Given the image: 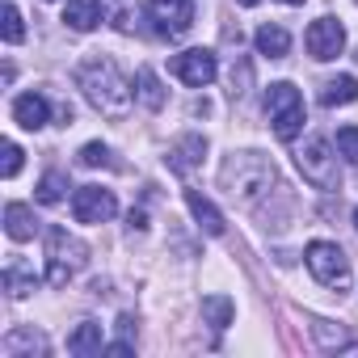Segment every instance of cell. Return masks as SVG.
<instances>
[{"instance_id":"6da1fadb","label":"cell","mask_w":358,"mask_h":358,"mask_svg":"<svg viewBox=\"0 0 358 358\" xmlns=\"http://www.w3.org/2000/svg\"><path fill=\"white\" fill-rule=\"evenodd\" d=\"M76 89L85 93V101L106 114V118H127L131 114V85L122 80L118 64L106 59V55H89L80 68H76Z\"/></svg>"},{"instance_id":"7a4b0ae2","label":"cell","mask_w":358,"mask_h":358,"mask_svg":"<svg viewBox=\"0 0 358 358\" xmlns=\"http://www.w3.org/2000/svg\"><path fill=\"white\" fill-rule=\"evenodd\" d=\"M220 182H224L228 199H236L241 207H249V203H257V199L270 190L274 164H270L262 152H232L228 164H224V173H220Z\"/></svg>"},{"instance_id":"3957f363","label":"cell","mask_w":358,"mask_h":358,"mask_svg":"<svg viewBox=\"0 0 358 358\" xmlns=\"http://www.w3.org/2000/svg\"><path fill=\"white\" fill-rule=\"evenodd\" d=\"M266 114H270L274 135H278L282 143H291V139L303 131V122H308V114H303V93H299L291 80H274V85L266 89Z\"/></svg>"},{"instance_id":"277c9868","label":"cell","mask_w":358,"mask_h":358,"mask_svg":"<svg viewBox=\"0 0 358 358\" xmlns=\"http://www.w3.org/2000/svg\"><path fill=\"white\" fill-rule=\"evenodd\" d=\"M89 262V249L68 236V228H51L47 232V282L51 287H68V278Z\"/></svg>"},{"instance_id":"5b68a950","label":"cell","mask_w":358,"mask_h":358,"mask_svg":"<svg viewBox=\"0 0 358 358\" xmlns=\"http://www.w3.org/2000/svg\"><path fill=\"white\" fill-rule=\"evenodd\" d=\"M303 262H308V270H312V278H316L320 287H329V291H337V295L350 287V257H345L341 245H333V241H312V245L303 249Z\"/></svg>"},{"instance_id":"8992f818","label":"cell","mask_w":358,"mask_h":358,"mask_svg":"<svg viewBox=\"0 0 358 358\" xmlns=\"http://www.w3.org/2000/svg\"><path fill=\"white\" fill-rule=\"evenodd\" d=\"M295 164H299L308 186H316V190H341V169H337V156H333L329 139H308L295 152Z\"/></svg>"},{"instance_id":"52a82bcc","label":"cell","mask_w":358,"mask_h":358,"mask_svg":"<svg viewBox=\"0 0 358 358\" xmlns=\"http://www.w3.org/2000/svg\"><path fill=\"white\" fill-rule=\"evenodd\" d=\"M148 17L160 38H182L194 26V0H148Z\"/></svg>"},{"instance_id":"ba28073f","label":"cell","mask_w":358,"mask_h":358,"mask_svg":"<svg viewBox=\"0 0 358 358\" xmlns=\"http://www.w3.org/2000/svg\"><path fill=\"white\" fill-rule=\"evenodd\" d=\"M169 72H173L177 80H182V85H190V89H207V85L215 80L220 64H215V55H211V51L194 47V51L173 55V59H169Z\"/></svg>"},{"instance_id":"9c48e42d","label":"cell","mask_w":358,"mask_h":358,"mask_svg":"<svg viewBox=\"0 0 358 358\" xmlns=\"http://www.w3.org/2000/svg\"><path fill=\"white\" fill-rule=\"evenodd\" d=\"M303 43H308V55H312V59L329 64V59H337V55H341V47H345V30H341V22H337V17H316V22L308 26Z\"/></svg>"},{"instance_id":"30bf717a","label":"cell","mask_w":358,"mask_h":358,"mask_svg":"<svg viewBox=\"0 0 358 358\" xmlns=\"http://www.w3.org/2000/svg\"><path fill=\"white\" fill-rule=\"evenodd\" d=\"M114 211H118V203H114V194L101 190V186H80V190L72 194V215H76L80 224H106V220H114Z\"/></svg>"},{"instance_id":"8fae6325","label":"cell","mask_w":358,"mask_h":358,"mask_svg":"<svg viewBox=\"0 0 358 358\" xmlns=\"http://www.w3.org/2000/svg\"><path fill=\"white\" fill-rule=\"evenodd\" d=\"M203 156H207V139L203 135H182L173 148H169V169L177 173V177H186V173H194L199 164H203Z\"/></svg>"},{"instance_id":"7c38bea8","label":"cell","mask_w":358,"mask_h":358,"mask_svg":"<svg viewBox=\"0 0 358 358\" xmlns=\"http://www.w3.org/2000/svg\"><path fill=\"white\" fill-rule=\"evenodd\" d=\"M13 122L26 127V131H43V127L51 122V101H47V93H22V97L13 101Z\"/></svg>"},{"instance_id":"4fadbf2b","label":"cell","mask_w":358,"mask_h":358,"mask_svg":"<svg viewBox=\"0 0 358 358\" xmlns=\"http://www.w3.org/2000/svg\"><path fill=\"white\" fill-rule=\"evenodd\" d=\"M101 13H106L101 0H68V5H64V26L76 30V34H89L101 22Z\"/></svg>"},{"instance_id":"5bb4252c","label":"cell","mask_w":358,"mask_h":358,"mask_svg":"<svg viewBox=\"0 0 358 358\" xmlns=\"http://www.w3.org/2000/svg\"><path fill=\"white\" fill-rule=\"evenodd\" d=\"M186 207H190V215L199 220V228L207 236H224V215H220V207L211 199H203L199 190H186Z\"/></svg>"},{"instance_id":"9a60e30c","label":"cell","mask_w":358,"mask_h":358,"mask_svg":"<svg viewBox=\"0 0 358 358\" xmlns=\"http://www.w3.org/2000/svg\"><path fill=\"white\" fill-rule=\"evenodd\" d=\"M68 350H72L76 358L101 354V350H106V341H101V324H97V320H85V324H76V329L68 333Z\"/></svg>"},{"instance_id":"2e32d148","label":"cell","mask_w":358,"mask_h":358,"mask_svg":"<svg viewBox=\"0 0 358 358\" xmlns=\"http://www.w3.org/2000/svg\"><path fill=\"white\" fill-rule=\"evenodd\" d=\"M5 232H9V241H30V236L38 232L34 211H30L26 203H9V207H5Z\"/></svg>"},{"instance_id":"e0dca14e","label":"cell","mask_w":358,"mask_h":358,"mask_svg":"<svg viewBox=\"0 0 358 358\" xmlns=\"http://www.w3.org/2000/svg\"><path fill=\"white\" fill-rule=\"evenodd\" d=\"M135 97L143 101V110H164V89H160V80H156V72L152 68H139L135 72Z\"/></svg>"},{"instance_id":"ac0fdd59","label":"cell","mask_w":358,"mask_h":358,"mask_svg":"<svg viewBox=\"0 0 358 358\" xmlns=\"http://www.w3.org/2000/svg\"><path fill=\"white\" fill-rule=\"evenodd\" d=\"M257 51H262L266 59H282V55L291 51V34H287L282 26H262V30H257Z\"/></svg>"},{"instance_id":"d6986e66","label":"cell","mask_w":358,"mask_h":358,"mask_svg":"<svg viewBox=\"0 0 358 358\" xmlns=\"http://www.w3.org/2000/svg\"><path fill=\"white\" fill-rule=\"evenodd\" d=\"M5 287H9L13 299H26V295L34 291V270H26L22 257H9V266H5Z\"/></svg>"},{"instance_id":"ffe728a7","label":"cell","mask_w":358,"mask_h":358,"mask_svg":"<svg viewBox=\"0 0 358 358\" xmlns=\"http://www.w3.org/2000/svg\"><path fill=\"white\" fill-rule=\"evenodd\" d=\"M203 316H207L211 329H228L232 316H236V303H232L228 295H207V299H203Z\"/></svg>"},{"instance_id":"44dd1931","label":"cell","mask_w":358,"mask_h":358,"mask_svg":"<svg viewBox=\"0 0 358 358\" xmlns=\"http://www.w3.org/2000/svg\"><path fill=\"white\" fill-rule=\"evenodd\" d=\"M22 350H26V354H47V341H43L34 329H13V333L5 337V354L17 358Z\"/></svg>"},{"instance_id":"7402d4cb","label":"cell","mask_w":358,"mask_h":358,"mask_svg":"<svg viewBox=\"0 0 358 358\" xmlns=\"http://www.w3.org/2000/svg\"><path fill=\"white\" fill-rule=\"evenodd\" d=\"M320 101H324V106H350V101H358V80H354V76H333V80L324 85Z\"/></svg>"},{"instance_id":"603a6c76","label":"cell","mask_w":358,"mask_h":358,"mask_svg":"<svg viewBox=\"0 0 358 358\" xmlns=\"http://www.w3.org/2000/svg\"><path fill=\"white\" fill-rule=\"evenodd\" d=\"M64 190H68V177H64V173H43L34 199H38L43 207H55V203H64Z\"/></svg>"},{"instance_id":"cb8c5ba5","label":"cell","mask_w":358,"mask_h":358,"mask_svg":"<svg viewBox=\"0 0 358 358\" xmlns=\"http://www.w3.org/2000/svg\"><path fill=\"white\" fill-rule=\"evenodd\" d=\"M106 5V13H110V26L114 30H122V34H131L135 30V0H101Z\"/></svg>"},{"instance_id":"d4e9b609","label":"cell","mask_w":358,"mask_h":358,"mask_svg":"<svg viewBox=\"0 0 358 358\" xmlns=\"http://www.w3.org/2000/svg\"><path fill=\"white\" fill-rule=\"evenodd\" d=\"M312 333H316L320 350H354V354H358V341H350L341 329L333 333V329H329V320H312Z\"/></svg>"},{"instance_id":"484cf974","label":"cell","mask_w":358,"mask_h":358,"mask_svg":"<svg viewBox=\"0 0 358 358\" xmlns=\"http://www.w3.org/2000/svg\"><path fill=\"white\" fill-rule=\"evenodd\" d=\"M80 164H85V169H106V164H114V160H110V148H106V143H85V148H80Z\"/></svg>"},{"instance_id":"4316f807","label":"cell","mask_w":358,"mask_h":358,"mask_svg":"<svg viewBox=\"0 0 358 358\" xmlns=\"http://www.w3.org/2000/svg\"><path fill=\"white\" fill-rule=\"evenodd\" d=\"M26 38V26H22V13H17V5H5V43H22Z\"/></svg>"},{"instance_id":"83f0119b","label":"cell","mask_w":358,"mask_h":358,"mask_svg":"<svg viewBox=\"0 0 358 358\" xmlns=\"http://www.w3.org/2000/svg\"><path fill=\"white\" fill-rule=\"evenodd\" d=\"M337 152H341L350 164H358V127H341V131H337Z\"/></svg>"},{"instance_id":"f1b7e54d","label":"cell","mask_w":358,"mask_h":358,"mask_svg":"<svg viewBox=\"0 0 358 358\" xmlns=\"http://www.w3.org/2000/svg\"><path fill=\"white\" fill-rule=\"evenodd\" d=\"M22 156H26V152L9 139V143H5V164H0V173H5V177H17V173H22Z\"/></svg>"},{"instance_id":"f546056e","label":"cell","mask_w":358,"mask_h":358,"mask_svg":"<svg viewBox=\"0 0 358 358\" xmlns=\"http://www.w3.org/2000/svg\"><path fill=\"white\" fill-rule=\"evenodd\" d=\"M131 228H148V215L143 211H131Z\"/></svg>"},{"instance_id":"4dcf8cb0","label":"cell","mask_w":358,"mask_h":358,"mask_svg":"<svg viewBox=\"0 0 358 358\" xmlns=\"http://www.w3.org/2000/svg\"><path fill=\"white\" fill-rule=\"evenodd\" d=\"M282 5H303V0H282Z\"/></svg>"},{"instance_id":"1f68e13d","label":"cell","mask_w":358,"mask_h":358,"mask_svg":"<svg viewBox=\"0 0 358 358\" xmlns=\"http://www.w3.org/2000/svg\"><path fill=\"white\" fill-rule=\"evenodd\" d=\"M241 5H257V0H241Z\"/></svg>"},{"instance_id":"d6a6232c","label":"cell","mask_w":358,"mask_h":358,"mask_svg":"<svg viewBox=\"0 0 358 358\" xmlns=\"http://www.w3.org/2000/svg\"><path fill=\"white\" fill-rule=\"evenodd\" d=\"M354 228H358V211H354Z\"/></svg>"}]
</instances>
